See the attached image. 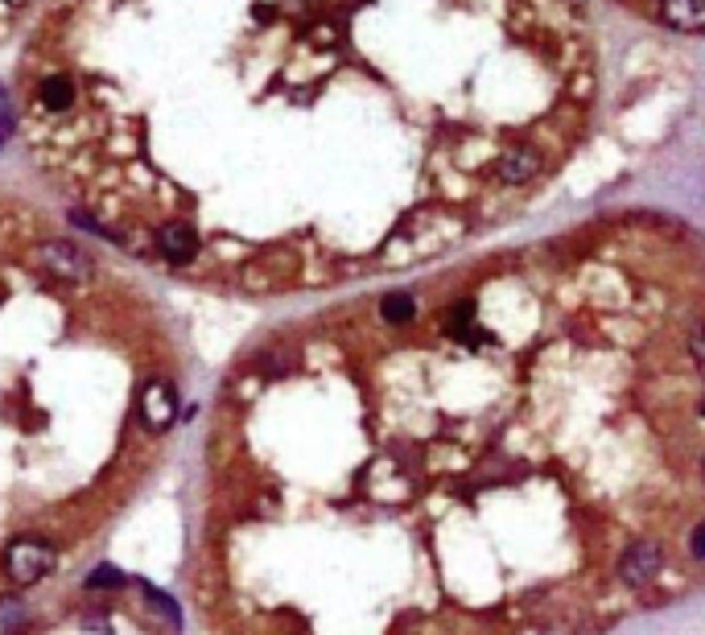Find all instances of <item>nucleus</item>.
<instances>
[{"label": "nucleus", "instance_id": "1", "mask_svg": "<svg viewBox=\"0 0 705 635\" xmlns=\"http://www.w3.org/2000/svg\"><path fill=\"white\" fill-rule=\"evenodd\" d=\"M619 12L647 25H664L672 34H705V0H610Z\"/></svg>", "mask_w": 705, "mask_h": 635}, {"label": "nucleus", "instance_id": "2", "mask_svg": "<svg viewBox=\"0 0 705 635\" xmlns=\"http://www.w3.org/2000/svg\"><path fill=\"white\" fill-rule=\"evenodd\" d=\"M37 268L50 276V281H62V285H87L96 276V260L91 252H83L79 244L71 240H42L34 252Z\"/></svg>", "mask_w": 705, "mask_h": 635}, {"label": "nucleus", "instance_id": "3", "mask_svg": "<svg viewBox=\"0 0 705 635\" xmlns=\"http://www.w3.org/2000/svg\"><path fill=\"white\" fill-rule=\"evenodd\" d=\"M54 565H58V549L42 537H17L9 549H4V569H9V577L17 586L42 582Z\"/></svg>", "mask_w": 705, "mask_h": 635}, {"label": "nucleus", "instance_id": "4", "mask_svg": "<svg viewBox=\"0 0 705 635\" xmlns=\"http://www.w3.org/2000/svg\"><path fill=\"white\" fill-rule=\"evenodd\" d=\"M141 417L149 430H169L178 417V392L166 380H149L141 388Z\"/></svg>", "mask_w": 705, "mask_h": 635}, {"label": "nucleus", "instance_id": "5", "mask_svg": "<svg viewBox=\"0 0 705 635\" xmlns=\"http://www.w3.org/2000/svg\"><path fill=\"white\" fill-rule=\"evenodd\" d=\"M660 565H664V557H660L656 545L652 540H635L631 549H623L619 557V577L627 586H647L660 574Z\"/></svg>", "mask_w": 705, "mask_h": 635}, {"label": "nucleus", "instance_id": "6", "mask_svg": "<svg viewBox=\"0 0 705 635\" xmlns=\"http://www.w3.org/2000/svg\"><path fill=\"white\" fill-rule=\"evenodd\" d=\"M157 252L169 264H190L198 256V231L186 219H169L166 228L157 231Z\"/></svg>", "mask_w": 705, "mask_h": 635}, {"label": "nucleus", "instance_id": "7", "mask_svg": "<svg viewBox=\"0 0 705 635\" xmlns=\"http://www.w3.org/2000/svg\"><path fill=\"white\" fill-rule=\"evenodd\" d=\"M74 104V87L71 79H62V74H50L46 83L37 87V108L50 112V116H62V112Z\"/></svg>", "mask_w": 705, "mask_h": 635}, {"label": "nucleus", "instance_id": "8", "mask_svg": "<svg viewBox=\"0 0 705 635\" xmlns=\"http://www.w3.org/2000/svg\"><path fill=\"white\" fill-rule=\"evenodd\" d=\"M124 582H128V577L120 574L116 565H96V569L87 574V586L91 590H116V586H124Z\"/></svg>", "mask_w": 705, "mask_h": 635}, {"label": "nucleus", "instance_id": "9", "mask_svg": "<svg viewBox=\"0 0 705 635\" xmlns=\"http://www.w3.org/2000/svg\"><path fill=\"white\" fill-rule=\"evenodd\" d=\"M689 355H693L697 372H701V380H705V318H697L693 335H689Z\"/></svg>", "mask_w": 705, "mask_h": 635}, {"label": "nucleus", "instance_id": "10", "mask_svg": "<svg viewBox=\"0 0 705 635\" xmlns=\"http://www.w3.org/2000/svg\"><path fill=\"white\" fill-rule=\"evenodd\" d=\"M144 594H149V599H153L157 607L166 611V619H169V623H178V619H182V615H178V602L169 599V594H161V590H153V586H144Z\"/></svg>", "mask_w": 705, "mask_h": 635}, {"label": "nucleus", "instance_id": "11", "mask_svg": "<svg viewBox=\"0 0 705 635\" xmlns=\"http://www.w3.org/2000/svg\"><path fill=\"white\" fill-rule=\"evenodd\" d=\"M689 549H693L697 561H705V520L693 528V537H689Z\"/></svg>", "mask_w": 705, "mask_h": 635}, {"label": "nucleus", "instance_id": "12", "mask_svg": "<svg viewBox=\"0 0 705 635\" xmlns=\"http://www.w3.org/2000/svg\"><path fill=\"white\" fill-rule=\"evenodd\" d=\"M4 4H12V9H21V4H29V0H4Z\"/></svg>", "mask_w": 705, "mask_h": 635}, {"label": "nucleus", "instance_id": "13", "mask_svg": "<svg viewBox=\"0 0 705 635\" xmlns=\"http://www.w3.org/2000/svg\"><path fill=\"white\" fill-rule=\"evenodd\" d=\"M697 413H701V417H705V396H701V400H697Z\"/></svg>", "mask_w": 705, "mask_h": 635}, {"label": "nucleus", "instance_id": "14", "mask_svg": "<svg viewBox=\"0 0 705 635\" xmlns=\"http://www.w3.org/2000/svg\"><path fill=\"white\" fill-rule=\"evenodd\" d=\"M701 475H705V462H701Z\"/></svg>", "mask_w": 705, "mask_h": 635}]
</instances>
